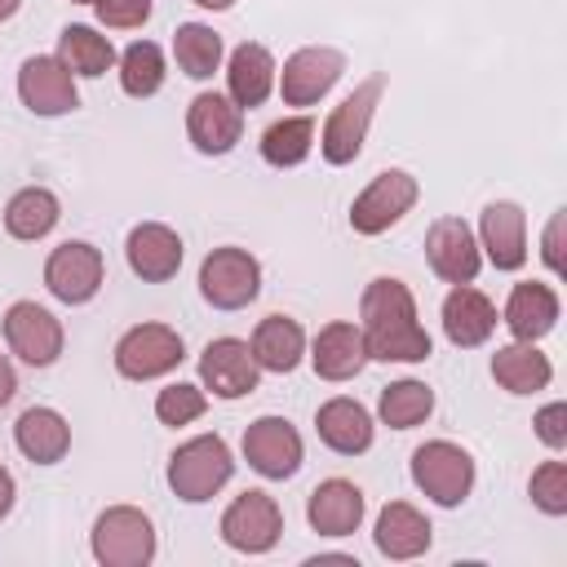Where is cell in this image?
I'll use <instances>...</instances> for the list:
<instances>
[{"mask_svg":"<svg viewBox=\"0 0 567 567\" xmlns=\"http://www.w3.org/2000/svg\"><path fill=\"white\" fill-rule=\"evenodd\" d=\"M195 4H199V9H213V13H221V9H230L235 0H195Z\"/></svg>","mask_w":567,"mask_h":567,"instance_id":"cell-44","label":"cell"},{"mask_svg":"<svg viewBox=\"0 0 567 567\" xmlns=\"http://www.w3.org/2000/svg\"><path fill=\"white\" fill-rule=\"evenodd\" d=\"M261 292V261L239 248V244H221L199 261V297L213 310H244L252 306Z\"/></svg>","mask_w":567,"mask_h":567,"instance_id":"cell-6","label":"cell"},{"mask_svg":"<svg viewBox=\"0 0 567 567\" xmlns=\"http://www.w3.org/2000/svg\"><path fill=\"white\" fill-rule=\"evenodd\" d=\"M275 53L257 40H244L230 58H226V97L239 106V111H252L261 106L270 93H275Z\"/></svg>","mask_w":567,"mask_h":567,"instance_id":"cell-25","label":"cell"},{"mask_svg":"<svg viewBox=\"0 0 567 567\" xmlns=\"http://www.w3.org/2000/svg\"><path fill=\"white\" fill-rule=\"evenodd\" d=\"M306 354H310L315 377H323V381H354V377L363 372V363H368L363 332H359V323H350V319L323 323V328L315 332V341L306 346Z\"/></svg>","mask_w":567,"mask_h":567,"instance_id":"cell-21","label":"cell"},{"mask_svg":"<svg viewBox=\"0 0 567 567\" xmlns=\"http://www.w3.org/2000/svg\"><path fill=\"white\" fill-rule=\"evenodd\" d=\"M102 279H106V261H102V248H93L89 239H66L44 261V288L62 306L93 301L102 292Z\"/></svg>","mask_w":567,"mask_h":567,"instance_id":"cell-12","label":"cell"},{"mask_svg":"<svg viewBox=\"0 0 567 567\" xmlns=\"http://www.w3.org/2000/svg\"><path fill=\"white\" fill-rule=\"evenodd\" d=\"M492 381L509 394H540L554 381V363L545 350H536V341H509L492 354Z\"/></svg>","mask_w":567,"mask_h":567,"instance_id":"cell-29","label":"cell"},{"mask_svg":"<svg viewBox=\"0 0 567 567\" xmlns=\"http://www.w3.org/2000/svg\"><path fill=\"white\" fill-rule=\"evenodd\" d=\"M261 381V368L244 337H213L199 354V385L217 399H244Z\"/></svg>","mask_w":567,"mask_h":567,"instance_id":"cell-16","label":"cell"},{"mask_svg":"<svg viewBox=\"0 0 567 567\" xmlns=\"http://www.w3.org/2000/svg\"><path fill=\"white\" fill-rule=\"evenodd\" d=\"M111 359H115V372L124 381H155V377H168L186 359V341L168 323H133L115 341Z\"/></svg>","mask_w":567,"mask_h":567,"instance_id":"cell-8","label":"cell"},{"mask_svg":"<svg viewBox=\"0 0 567 567\" xmlns=\"http://www.w3.org/2000/svg\"><path fill=\"white\" fill-rule=\"evenodd\" d=\"M71 4H97V0H71Z\"/></svg>","mask_w":567,"mask_h":567,"instance_id":"cell-45","label":"cell"},{"mask_svg":"<svg viewBox=\"0 0 567 567\" xmlns=\"http://www.w3.org/2000/svg\"><path fill=\"white\" fill-rule=\"evenodd\" d=\"M346 75V53L332 44H306L284 58V71L275 75V89L284 106H315L332 93V84Z\"/></svg>","mask_w":567,"mask_h":567,"instance_id":"cell-11","label":"cell"},{"mask_svg":"<svg viewBox=\"0 0 567 567\" xmlns=\"http://www.w3.org/2000/svg\"><path fill=\"white\" fill-rule=\"evenodd\" d=\"M412 483H416V492L421 496H430L434 505H443V509H456V505H465L470 501V492H474V456L461 447V443H452V439H430V443H421L416 452H412Z\"/></svg>","mask_w":567,"mask_h":567,"instance_id":"cell-4","label":"cell"},{"mask_svg":"<svg viewBox=\"0 0 567 567\" xmlns=\"http://www.w3.org/2000/svg\"><path fill=\"white\" fill-rule=\"evenodd\" d=\"M527 496L540 514L549 518H563L567 514V465L563 461H540L532 470V483H527Z\"/></svg>","mask_w":567,"mask_h":567,"instance_id":"cell-37","label":"cell"},{"mask_svg":"<svg viewBox=\"0 0 567 567\" xmlns=\"http://www.w3.org/2000/svg\"><path fill=\"white\" fill-rule=\"evenodd\" d=\"M62 221V199L49 190V186H22L9 195L4 204V230L22 244H35L44 239L53 226Z\"/></svg>","mask_w":567,"mask_h":567,"instance_id":"cell-30","label":"cell"},{"mask_svg":"<svg viewBox=\"0 0 567 567\" xmlns=\"http://www.w3.org/2000/svg\"><path fill=\"white\" fill-rule=\"evenodd\" d=\"M186 137L199 155H230L244 137V111L226 93L204 89L186 106Z\"/></svg>","mask_w":567,"mask_h":567,"instance_id":"cell-17","label":"cell"},{"mask_svg":"<svg viewBox=\"0 0 567 567\" xmlns=\"http://www.w3.org/2000/svg\"><path fill=\"white\" fill-rule=\"evenodd\" d=\"M115 66H120V89H124L128 97H155V93L164 89V75H168L164 49H159L155 40H133V44L115 58Z\"/></svg>","mask_w":567,"mask_h":567,"instance_id":"cell-35","label":"cell"},{"mask_svg":"<svg viewBox=\"0 0 567 567\" xmlns=\"http://www.w3.org/2000/svg\"><path fill=\"white\" fill-rule=\"evenodd\" d=\"M532 425H536V439H540L549 452H563V447H567V403H563V399L545 403V408L532 416Z\"/></svg>","mask_w":567,"mask_h":567,"instance_id":"cell-39","label":"cell"},{"mask_svg":"<svg viewBox=\"0 0 567 567\" xmlns=\"http://www.w3.org/2000/svg\"><path fill=\"white\" fill-rule=\"evenodd\" d=\"M173 58H177V71L190 75V80H213V71H221V58H226V44L221 35L208 27V22H182L173 31Z\"/></svg>","mask_w":567,"mask_h":567,"instance_id":"cell-32","label":"cell"},{"mask_svg":"<svg viewBox=\"0 0 567 567\" xmlns=\"http://www.w3.org/2000/svg\"><path fill=\"white\" fill-rule=\"evenodd\" d=\"M239 447H244L248 470H257L261 478H275V483L292 478L301 470V461H306V443H301V434H297V425L288 416H257V421H248Z\"/></svg>","mask_w":567,"mask_h":567,"instance_id":"cell-13","label":"cell"},{"mask_svg":"<svg viewBox=\"0 0 567 567\" xmlns=\"http://www.w3.org/2000/svg\"><path fill=\"white\" fill-rule=\"evenodd\" d=\"M434 540V527L430 518L412 505V501H390L381 514H377V527H372V545L381 558L390 563H408V558H421Z\"/></svg>","mask_w":567,"mask_h":567,"instance_id":"cell-24","label":"cell"},{"mask_svg":"<svg viewBox=\"0 0 567 567\" xmlns=\"http://www.w3.org/2000/svg\"><path fill=\"white\" fill-rule=\"evenodd\" d=\"M0 328H4L9 354H18L27 368H53L62 359V346H66L62 319L53 310H44L40 301H13L0 319Z\"/></svg>","mask_w":567,"mask_h":567,"instance_id":"cell-10","label":"cell"},{"mask_svg":"<svg viewBox=\"0 0 567 567\" xmlns=\"http://www.w3.org/2000/svg\"><path fill=\"white\" fill-rule=\"evenodd\" d=\"M18 9H22V0H0V22H9Z\"/></svg>","mask_w":567,"mask_h":567,"instance_id":"cell-43","label":"cell"},{"mask_svg":"<svg viewBox=\"0 0 567 567\" xmlns=\"http://www.w3.org/2000/svg\"><path fill=\"white\" fill-rule=\"evenodd\" d=\"M478 248L496 270L527 266V213L514 199H492L478 213Z\"/></svg>","mask_w":567,"mask_h":567,"instance_id":"cell-18","label":"cell"},{"mask_svg":"<svg viewBox=\"0 0 567 567\" xmlns=\"http://www.w3.org/2000/svg\"><path fill=\"white\" fill-rule=\"evenodd\" d=\"M58 58L66 62V71L75 80H97L115 66V44L97 31V27H84V22H71L62 27L58 35Z\"/></svg>","mask_w":567,"mask_h":567,"instance_id":"cell-31","label":"cell"},{"mask_svg":"<svg viewBox=\"0 0 567 567\" xmlns=\"http://www.w3.org/2000/svg\"><path fill=\"white\" fill-rule=\"evenodd\" d=\"M13 443L31 465H58L71 452V425L58 408L35 403L13 421Z\"/></svg>","mask_w":567,"mask_h":567,"instance_id":"cell-27","label":"cell"},{"mask_svg":"<svg viewBox=\"0 0 567 567\" xmlns=\"http://www.w3.org/2000/svg\"><path fill=\"white\" fill-rule=\"evenodd\" d=\"M230 474H235V456H230L226 439L221 434H195V439L173 447L164 478H168L177 501L204 505V501H213L230 483Z\"/></svg>","mask_w":567,"mask_h":567,"instance_id":"cell-2","label":"cell"},{"mask_svg":"<svg viewBox=\"0 0 567 567\" xmlns=\"http://www.w3.org/2000/svg\"><path fill=\"white\" fill-rule=\"evenodd\" d=\"M421 199V182L408 168H381L350 204V230L354 235H385L394 221H403Z\"/></svg>","mask_w":567,"mask_h":567,"instance_id":"cell-7","label":"cell"},{"mask_svg":"<svg viewBox=\"0 0 567 567\" xmlns=\"http://www.w3.org/2000/svg\"><path fill=\"white\" fill-rule=\"evenodd\" d=\"M439 319H443V337H447L456 350H474V346L492 341V332H496V323H501L492 297L478 292L474 284H452L447 297H443Z\"/></svg>","mask_w":567,"mask_h":567,"instance_id":"cell-20","label":"cell"},{"mask_svg":"<svg viewBox=\"0 0 567 567\" xmlns=\"http://www.w3.org/2000/svg\"><path fill=\"white\" fill-rule=\"evenodd\" d=\"M430 412H434V390L425 381L403 377V381L381 385V399H377L381 425H390V430H416V425L430 421Z\"/></svg>","mask_w":567,"mask_h":567,"instance_id":"cell-33","label":"cell"},{"mask_svg":"<svg viewBox=\"0 0 567 567\" xmlns=\"http://www.w3.org/2000/svg\"><path fill=\"white\" fill-rule=\"evenodd\" d=\"M385 93V75H368L363 84H354L337 106L332 115L323 120V133H319V155L341 168V164H354L363 142H368V128H372V115H377V102Z\"/></svg>","mask_w":567,"mask_h":567,"instance_id":"cell-5","label":"cell"},{"mask_svg":"<svg viewBox=\"0 0 567 567\" xmlns=\"http://www.w3.org/2000/svg\"><path fill=\"white\" fill-rule=\"evenodd\" d=\"M208 412V390L204 385H190V381H173V385H164L159 394H155V416H159V425H190V421H199Z\"/></svg>","mask_w":567,"mask_h":567,"instance_id":"cell-36","label":"cell"},{"mask_svg":"<svg viewBox=\"0 0 567 567\" xmlns=\"http://www.w3.org/2000/svg\"><path fill=\"white\" fill-rule=\"evenodd\" d=\"M315 430H319V443L328 452H337V456H363L372 447V439H377L372 412L350 394H337V399L319 403Z\"/></svg>","mask_w":567,"mask_h":567,"instance_id":"cell-22","label":"cell"},{"mask_svg":"<svg viewBox=\"0 0 567 567\" xmlns=\"http://www.w3.org/2000/svg\"><path fill=\"white\" fill-rule=\"evenodd\" d=\"M359 332L363 350L377 363H425L434 341L416 319V297L403 279L377 275L359 297Z\"/></svg>","mask_w":567,"mask_h":567,"instance_id":"cell-1","label":"cell"},{"mask_svg":"<svg viewBox=\"0 0 567 567\" xmlns=\"http://www.w3.org/2000/svg\"><path fill=\"white\" fill-rule=\"evenodd\" d=\"M182 235L164 221H137L124 239V257H128V270L142 279V284H168L177 270H182Z\"/></svg>","mask_w":567,"mask_h":567,"instance_id":"cell-19","label":"cell"},{"mask_svg":"<svg viewBox=\"0 0 567 567\" xmlns=\"http://www.w3.org/2000/svg\"><path fill=\"white\" fill-rule=\"evenodd\" d=\"M13 394H18V372H13L9 354H0V408H4Z\"/></svg>","mask_w":567,"mask_h":567,"instance_id":"cell-41","label":"cell"},{"mask_svg":"<svg viewBox=\"0 0 567 567\" xmlns=\"http://www.w3.org/2000/svg\"><path fill=\"white\" fill-rule=\"evenodd\" d=\"M18 97L40 120H58V115H71L80 106L75 75L66 71V62L58 53H35L18 66Z\"/></svg>","mask_w":567,"mask_h":567,"instance_id":"cell-14","label":"cell"},{"mask_svg":"<svg viewBox=\"0 0 567 567\" xmlns=\"http://www.w3.org/2000/svg\"><path fill=\"white\" fill-rule=\"evenodd\" d=\"M248 350L257 359L261 372H292L301 359H306V328L292 319V315H266L252 337H248Z\"/></svg>","mask_w":567,"mask_h":567,"instance_id":"cell-28","label":"cell"},{"mask_svg":"<svg viewBox=\"0 0 567 567\" xmlns=\"http://www.w3.org/2000/svg\"><path fill=\"white\" fill-rule=\"evenodd\" d=\"M89 549H93V558L102 567H146L155 558V549H159L155 523L137 505H106L93 518Z\"/></svg>","mask_w":567,"mask_h":567,"instance_id":"cell-3","label":"cell"},{"mask_svg":"<svg viewBox=\"0 0 567 567\" xmlns=\"http://www.w3.org/2000/svg\"><path fill=\"white\" fill-rule=\"evenodd\" d=\"M425 261L443 284H474L483 270L478 235L465 217H434L425 230Z\"/></svg>","mask_w":567,"mask_h":567,"instance_id":"cell-15","label":"cell"},{"mask_svg":"<svg viewBox=\"0 0 567 567\" xmlns=\"http://www.w3.org/2000/svg\"><path fill=\"white\" fill-rule=\"evenodd\" d=\"M217 532L235 554H270L279 545V536H284V509H279V501L270 492L248 487L221 509Z\"/></svg>","mask_w":567,"mask_h":567,"instance_id":"cell-9","label":"cell"},{"mask_svg":"<svg viewBox=\"0 0 567 567\" xmlns=\"http://www.w3.org/2000/svg\"><path fill=\"white\" fill-rule=\"evenodd\" d=\"M13 501H18V483H13V474L0 465V518H9Z\"/></svg>","mask_w":567,"mask_h":567,"instance_id":"cell-42","label":"cell"},{"mask_svg":"<svg viewBox=\"0 0 567 567\" xmlns=\"http://www.w3.org/2000/svg\"><path fill=\"white\" fill-rule=\"evenodd\" d=\"M315 120L310 115H284V120H275L266 133H261V159L270 164V168H297V164H306L310 159V151H315Z\"/></svg>","mask_w":567,"mask_h":567,"instance_id":"cell-34","label":"cell"},{"mask_svg":"<svg viewBox=\"0 0 567 567\" xmlns=\"http://www.w3.org/2000/svg\"><path fill=\"white\" fill-rule=\"evenodd\" d=\"M93 13L106 31H137L151 18V0H97Z\"/></svg>","mask_w":567,"mask_h":567,"instance_id":"cell-38","label":"cell"},{"mask_svg":"<svg viewBox=\"0 0 567 567\" xmlns=\"http://www.w3.org/2000/svg\"><path fill=\"white\" fill-rule=\"evenodd\" d=\"M558 310H563V306H558L554 284L527 279V284H514V288H509V301H505L501 323L509 328L514 341H540L545 332H554Z\"/></svg>","mask_w":567,"mask_h":567,"instance_id":"cell-26","label":"cell"},{"mask_svg":"<svg viewBox=\"0 0 567 567\" xmlns=\"http://www.w3.org/2000/svg\"><path fill=\"white\" fill-rule=\"evenodd\" d=\"M363 514H368V501H363V492L350 483V478H323L315 492H310V501H306V523H310V532H319V536H354L359 532V523H363Z\"/></svg>","mask_w":567,"mask_h":567,"instance_id":"cell-23","label":"cell"},{"mask_svg":"<svg viewBox=\"0 0 567 567\" xmlns=\"http://www.w3.org/2000/svg\"><path fill=\"white\" fill-rule=\"evenodd\" d=\"M563 221H567V213L558 208V213L549 217V226H545V239H540V257H545V266H549L554 275H563Z\"/></svg>","mask_w":567,"mask_h":567,"instance_id":"cell-40","label":"cell"}]
</instances>
